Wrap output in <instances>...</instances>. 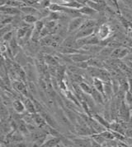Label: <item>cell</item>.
I'll return each instance as SVG.
<instances>
[{
    "label": "cell",
    "mask_w": 132,
    "mask_h": 147,
    "mask_svg": "<svg viewBox=\"0 0 132 147\" xmlns=\"http://www.w3.org/2000/svg\"><path fill=\"white\" fill-rule=\"evenodd\" d=\"M21 99L23 101V104H24L25 108H26V111L28 114H35V113H36L35 105H34V102H33L31 98H26V97L22 96Z\"/></svg>",
    "instance_id": "13"
},
{
    "label": "cell",
    "mask_w": 132,
    "mask_h": 147,
    "mask_svg": "<svg viewBox=\"0 0 132 147\" xmlns=\"http://www.w3.org/2000/svg\"><path fill=\"white\" fill-rule=\"evenodd\" d=\"M91 96H92L93 100L95 102L96 105H105V102H106L105 97L94 88L93 89V92L91 94Z\"/></svg>",
    "instance_id": "16"
},
{
    "label": "cell",
    "mask_w": 132,
    "mask_h": 147,
    "mask_svg": "<svg viewBox=\"0 0 132 147\" xmlns=\"http://www.w3.org/2000/svg\"><path fill=\"white\" fill-rule=\"evenodd\" d=\"M44 61L46 63V64L49 65V67H56V66H60L59 65V61L57 59L52 56V55H49V54H46L44 56Z\"/></svg>",
    "instance_id": "19"
},
{
    "label": "cell",
    "mask_w": 132,
    "mask_h": 147,
    "mask_svg": "<svg viewBox=\"0 0 132 147\" xmlns=\"http://www.w3.org/2000/svg\"><path fill=\"white\" fill-rule=\"evenodd\" d=\"M0 12H1V14H4V15L11 16V17H17L18 15L22 13L19 8L7 6L0 7Z\"/></svg>",
    "instance_id": "12"
},
{
    "label": "cell",
    "mask_w": 132,
    "mask_h": 147,
    "mask_svg": "<svg viewBox=\"0 0 132 147\" xmlns=\"http://www.w3.org/2000/svg\"><path fill=\"white\" fill-rule=\"evenodd\" d=\"M59 147H68V146H66L63 145V144H60V146H59Z\"/></svg>",
    "instance_id": "35"
},
{
    "label": "cell",
    "mask_w": 132,
    "mask_h": 147,
    "mask_svg": "<svg viewBox=\"0 0 132 147\" xmlns=\"http://www.w3.org/2000/svg\"><path fill=\"white\" fill-rule=\"evenodd\" d=\"M128 79V83H129V91L132 93V77L127 78Z\"/></svg>",
    "instance_id": "33"
},
{
    "label": "cell",
    "mask_w": 132,
    "mask_h": 147,
    "mask_svg": "<svg viewBox=\"0 0 132 147\" xmlns=\"http://www.w3.org/2000/svg\"><path fill=\"white\" fill-rule=\"evenodd\" d=\"M54 2L65 7L75 9V10H79L84 7V5L80 3V1H76V0H61V1H54Z\"/></svg>",
    "instance_id": "4"
},
{
    "label": "cell",
    "mask_w": 132,
    "mask_h": 147,
    "mask_svg": "<svg viewBox=\"0 0 132 147\" xmlns=\"http://www.w3.org/2000/svg\"><path fill=\"white\" fill-rule=\"evenodd\" d=\"M14 34H16V31L12 30V31H10V32L5 34L3 36H2V41H3V43H7V42L9 43L16 36V35H14Z\"/></svg>",
    "instance_id": "27"
},
{
    "label": "cell",
    "mask_w": 132,
    "mask_h": 147,
    "mask_svg": "<svg viewBox=\"0 0 132 147\" xmlns=\"http://www.w3.org/2000/svg\"><path fill=\"white\" fill-rule=\"evenodd\" d=\"M22 20L25 23L30 26H34L39 21V19L37 18L36 15H23Z\"/></svg>",
    "instance_id": "22"
},
{
    "label": "cell",
    "mask_w": 132,
    "mask_h": 147,
    "mask_svg": "<svg viewBox=\"0 0 132 147\" xmlns=\"http://www.w3.org/2000/svg\"><path fill=\"white\" fill-rule=\"evenodd\" d=\"M56 147H59V146H56Z\"/></svg>",
    "instance_id": "36"
},
{
    "label": "cell",
    "mask_w": 132,
    "mask_h": 147,
    "mask_svg": "<svg viewBox=\"0 0 132 147\" xmlns=\"http://www.w3.org/2000/svg\"><path fill=\"white\" fill-rule=\"evenodd\" d=\"M113 49H114L113 48L109 47V46H105V47L102 49V51L100 52L99 55H100L101 57H108V56L111 57Z\"/></svg>",
    "instance_id": "28"
},
{
    "label": "cell",
    "mask_w": 132,
    "mask_h": 147,
    "mask_svg": "<svg viewBox=\"0 0 132 147\" xmlns=\"http://www.w3.org/2000/svg\"><path fill=\"white\" fill-rule=\"evenodd\" d=\"M8 44H9V45H8V47H9V49H10V51H11L12 55L13 57L16 56V55H17L18 53H19V52H20V44H19V42H18L17 37L15 36Z\"/></svg>",
    "instance_id": "17"
},
{
    "label": "cell",
    "mask_w": 132,
    "mask_h": 147,
    "mask_svg": "<svg viewBox=\"0 0 132 147\" xmlns=\"http://www.w3.org/2000/svg\"><path fill=\"white\" fill-rule=\"evenodd\" d=\"M12 86L14 90H16L18 93L22 94V96L26 98H31L30 95V92L27 87V85L25 84L22 81H12Z\"/></svg>",
    "instance_id": "2"
},
{
    "label": "cell",
    "mask_w": 132,
    "mask_h": 147,
    "mask_svg": "<svg viewBox=\"0 0 132 147\" xmlns=\"http://www.w3.org/2000/svg\"><path fill=\"white\" fill-rule=\"evenodd\" d=\"M112 33V30L111 29V27L108 24H102L100 26H98L97 30H96V32H95L97 38L100 40L101 42L108 40L111 36Z\"/></svg>",
    "instance_id": "3"
},
{
    "label": "cell",
    "mask_w": 132,
    "mask_h": 147,
    "mask_svg": "<svg viewBox=\"0 0 132 147\" xmlns=\"http://www.w3.org/2000/svg\"><path fill=\"white\" fill-rule=\"evenodd\" d=\"M1 115H2L3 122L4 119L7 120V118H8V115H9L8 111H7V108L4 104H2V106H1Z\"/></svg>",
    "instance_id": "31"
},
{
    "label": "cell",
    "mask_w": 132,
    "mask_h": 147,
    "mask_svg": "<svg viewBox=\"0 0 132 147\" xmlns=\"http://www.w3.org/2000/svg\"><path fill=\"white\" fill-rule=\"evenodd\" d=\"M60 47L79 49L78 48V45H77V40H76L74 35H69L67 38H65Z\"/></svg>",
    "instance_id": "9"
},
{
    "label": "cell",
    "mask_w": 132,
    "mask_h": 147,
    "mask_svg": "<svg viewBox=\"0 0 132 147\" xmlns=\"http://www.w3.org/2000/svg\"><path fill=\"white\" fill-rule=\"evenodd\" d=\"M97 27H84V28H80L78 31L75 33V38L76 40H79V39H84V38H87L89 37L91 35H94L96 32Z\"/></svg>",
    "instance_id": "6"
},
{
    "label": "cell",
    "mask_w": 132,
    "mask_h": 147,
    "mask_svg": "<svg viewBox=\"0 0 132 147\" xmlns=\"http://www.w3.org/2000/svg\"><path fill=\"white\" fill-rule=\"evenodd\" d=\"M78 86L81 90V91L86 94H88V95H91L92 92H93V87L91 86L87 82H82L80 84H78Z\"/></svg>",
    "instance_id": "24"
},
{
    "label": "cell",
    "mask_w": 132,
    "mask_h": 147,
    "mask_svg": "<svg viewBox=\"0 0 132 147\" xmlns=\"http://www.w3.org/2000/svg\"><path fill=\"white\" fill-rule=\"evenodd\" d=\"M78 11H79V13L81 14V16H83V17H85V16H87V17L94 16L97 12H96L95 10H93L92 7H90L89 6H88V5L84 6L82 8H80Z\"/></svg>",
    "instance_id": "20"
},
{
    "label": "cell",
    "mask_w": 132,
    "mask_h": 147,
    "mask_svg": "<svg viewBox=\"0 0 132 147\" xmlns=\"http://www.w3.org/2000/svg\"><path fill=\"white\" fill-rule=\"evenodd\" d=\"M20 11L23 15H36L38 10L33 7L24 5L20 8Z\"/></svg>",
    "instance_id": "25"
},
{
    "label": "cell",
    "mask_w": 132,
    "mask_h": 147,
    "mask_svg": "<svg viewBox=\"0 0 132 147\" xmlns=\"http://www.w3.org/2000/svg\"><path fill=\"white\" fill-rule=\"evenodd\" d=\"M124 102L126 105L130 108V109L132 110V93L128 91L125 94V98H124Z\"/></svg>",
    "instance_id": "29"
},
{
    "label": "cell",
    "mask_w": 132,
    "mask_h": 147,
    "mask_svg": "<svg viewBox=\"0 0 132 147\" xmlns=\"http://www.w3.org/2000/svg\"><path fill=\"white\" fill-rule=\"evenodd\" d=\"M13 21H14V17L7 16V15H4V14H1V27L4 26H7V25L12 24Z\"/></svg>",
    "instance_id": "26"
},
{
    "label": "cell",
    "mask_w": 132,
    "mask_h": 147,
    "mask_svg": "<svg viewBox=\"0 0 132 147\" xmlns=\"http://www.w3.org/2000/svg\"><path fill=\"white\" fill-rule=\"evenodd\" d=\"M86 5L92 7L96 12H101L107 7V1H87Z\"/></svg>",
    "instance_id": "8"
},
{
    "label": "cell",
    "mask_w": 132,
    "mask_h": 147,
    "mask_svg": "<svg viewBox=\"0 0 132 147\" xmlns=\"http://www.w3.org/2000/svg\"><path fill=\"white\" fill-rule=\"evenodd\" d=\"M60 144H61V138L48 135L42 147H56L59 146Z\"/></svg>",
    "instance_id": "10"
},
{
    "label": "cell",
    "mask_w": 132,
    "mask_h": 147,
    "mask_svg": "<svg viewBox=\"0 0 132 147\" xmlns=\"http://www.w3.org/2000/svg\"><path fill=\"white\" fill-rule=\"evenodd\" d=\"M126 144L128 145V146H132V138H127L126 137V141H125Z\"/></svg>",
    "instance_id": "34"
},
{
    "label": "cell",
    "mask_w": 132,
    "mask_h": 147,
    "mask_svg": "<svg viewBox=\"0 0 132 147\" xmlns=\"http://www.w3.org/2000/svg\"><path fill=\"white\" fill-rule=\"evenodd\" d=\"M40 45L44 47H52L53 45V35H47L42 37L40 40Z\"/></svg>",
    "instance_id": "23"
},
{
    "label": "cell",
    "mask_w": 132,
    "mask_h": 147,
    "mask_svg": "<svg viewBox=\"0 0 132 147\" xmlns=\"http://www.w3.org/2000/svg\"><path fill=\"white\" fill-rule=\"evenodd\" d=\"M12 107L13 110L18 114H22L26 111V108L22 99H16L13 100L12 102Z\"/></svg>",
    "instance_id": "14"
},
{
    "label": "cell",
    "mask_w": 132,
    "mask_h": 147,
    "mask_svg": "<svg viewBox=\"0 0 132 147\" xmlns=\"http://www.w3.org/2000/svg\"><path fill=\"white\" fill-rule=\"evenodd\" d=\"M87 63H88V67H95V68H103V67H104L102 60H100L97 58H92L87 62Z\"/></svg>",
    "instance_id": "21"
},
{
    "label": "cell",
    "mask_w": 132,
    "mask_h": 147,
    "mask_svg": "<svg viewBox=\"0 0 132 147\" xmlns=\"http://www.w3.org/2000/svg\"><path fill=\"white\" fill-rule=\"evenodd\" d=\"M31 117H32V120H33V123L35 124L39 129H42L45 126L47 125L45 119L43 118V117L40 113L31 114Z\"/></svg>",
    "instance_id": "18"
},
{
    "label": "cell",
    "mask_w": 132,
    "mask_h": 147,
    "mask_svg": "<svg viewBox=\"0 0 132 147\" xmlns=\"http://www.w3.org/2000/svg\"><path fill=\"white\" fill-rule=\"evenodd\" d=\"M0 30H1V35H2V36H3V35H5V34H7V33H8V32H10V31L14 30V26H13V25H12V24L7 25V26H2Z\"/></svg>",
    "instance_id": "30"
},
{
    "label": "cell",
    "mask_w": 132,
    "mask_h": 147,
    "mask_svg": "<svg viewBox=\"0 0 132 147\" xmlns=\"http://www.w3.org/2000/svg\"><path fill=\"white\" fill-rule=\"evenodd\" d=\"M129 50L124 47H118L115 48L112 51V53L111 55V58L114 59H120V60H123V59L126 58V56L129 54Z\"/></svg>",
    "instance_id": "7"
},
{
    "label": "cell",
    "mask_w": 132,
    "mask_h": 147,
    "mask_svg": "<svg viewBox=\"0 0 132 147\" xmlns=\"http://www.w3.org/2000/svg\"><path fill=\"white\" fill-rule=\"evenodd\" d=\"M24 71L26 72L27 80L28 82H35L36 78V71L35 68L33 67V66L31 64H27L24 67Z\"/></svg>",
    "instance_id": "11"
},
{
    "label": "cell",
    "mask_w": 132,
    "mask_h": 147,
    "mask_svg": "<svg viewBox=\"0 0 132 147\" xmlns=\"http://www.w3.org/2000/svg\"><path fill=\"white\" fill-rule=\"evenodd\" d=\"M69 58L71 59V61L76 63H87L89 59L93 58L92 55L86 53L82 50V52L75 54H72V55H69Z\"/></svg>",
    "instance_id": "5"
},
{
    "label": "cell",
    "mask_w": 132,
    "mask_h": 147,
    "mask_svg": "<svg viewBox=\"0 0 132 147\" xmlns=\"http://www.w3.org/2000/svg\"><path fill=\"white\" fill-rule=\"evenodd\" d=\"M87 18L85 17H78V18H71L68 24V33H73V32H77L78 30L82 27V26L84 25V22L86 21Z\"/></svg>",
    "instance_id": "1"
},
{
    "label": "cell",
    "mask_w": 132,
    "mask_h": 147,
    "mask_svg": "<svg viewBox=\"0 0 132 147\" xmlns=\"http://www.w3.org/2000/svg\"><path fill=\"white\" fill-rule=\"evenodd\" d=\"M123 60L126 63H132V53H129V54Z\"/></svg>",
    "instance_id": "32"
},
{
    "label": "cell",
    "mask_w": 132,
    "mask_h": 147,
    "mask_svg": "<svg viewBox=\"0 0 132 147\" xmlns=\"http://www.w3.org/2000/svg\"><path fill=\"white\" fill-rule=\"evenodd\" d=\"M92 84H93V87L97 90L98 92H100L105 97V90H104L105 82L102 80H100L99 78L95 77V78H92Z\"/></svg>",
    "instance_id": "15"
}]
</instances>
